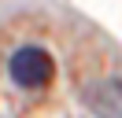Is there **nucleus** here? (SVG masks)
<instances>
[{
    "label": "nucleus",
    "instance_id": "f03ea898",
    "mask_svg": "<svg viewBox=\"0 0 122 118\" xmlns=\"http://www.w3.org/2000/svg\"><path fill=\"white\" fill-rule=\"evenodd\" d=\"M81 100H85V107H89L96 118H122V81L118 78L92 81V85L81 92Z\"/></svg>",
    "mask_w": 122,
    "mask_h": 118
},
{
    "label": "nucleus",
    "instance_id": "f257e3e1",
    "mask_svg": "<svg viewBox=\"0 0 122 118\" xmlns=\"http://www.w3.org/2000/svg\"><path fill=\"white\" fill-rule=\"evenodd\" d=\"M8 78L15 81L19 88H26V92H37V88H45L48 81L56 78V63H52V55H48L45 48L22 44V48H15L11 59H8Z\"/></svg>",
    "mask_w": 122,
    "mask_h": 118
}]
</instances>
